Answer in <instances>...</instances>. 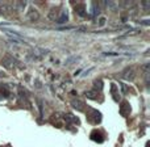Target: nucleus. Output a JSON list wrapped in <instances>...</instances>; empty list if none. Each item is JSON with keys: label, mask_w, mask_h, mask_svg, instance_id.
<instances>
[{"label": "nucleus", "mask_w": 150, "mask_h": 147, "mask_svg": "<svg viewBox=\"0 0 150 147\" xmlns=\"http://www.w3.org/2000/svg\"><path fill=\"white\" fill-rule=\"evenodd\" d=\"M87 121H90L91 124H99L101 121V114L99 110L92 108L87 109Z\"/></svg>", "instance_id": "obj_1"}, {"label": "nucleus", "mask_w": 150, "mask_h": 147, "mask_svg": "<svg viewBox=\"0 0 150 147\" xmlns=\"http://www.w3.org/2000/svg\"><path fill=\"white\" fill-rule=\"evenodd\" d=\"M1 65L4 66L5 68H8V70H12V68L16 67V65H17V60H16L15 58L12 57V55H5V57L1 59Z\"/></svg>", "instance_id": "obj_2"}, {"label": "nucleus", "mask_w": 150, "mask_h": 147, "mask_svg": "<svg viewBox=\"0 0 150 147\" xmlns=\"http://www.w3.org/2000/svg\"><path fill=\"white\" fill-rule=\"evenodd\" d=\"M136 75H137V72H136V68L134 67H128V68H125L124 72H122V77H124L125 80L132 82V80H134Z\"/></svg>", "instance_id": "obj_3"}, {"label": "nucleus", "mask_w": 150, "mask_h": 147, "mask_svg": "<svg viewBox=\"0 0 150 147\" xmlns=\"http://www.w3.org/2000/svg\"><path fill=\"white\" fill-rule=\"evenodd\" d=\"M26 18H28L29 21H38L40 20V13L36 9V8H29L28 11H26Z\"/></svg>", "instance_id": "obj_4"}, {"label": "nucleus", "mask_w": 150, "mask_h": 147, "mask_svg": "<svg viewBox=\"0 0 150 147\" xmlns=\"http://www.w3.org/2000/svg\"><path fill=\"white\" fill-rule=\"evenodd\" d=\"M69 21V13H67V9L65 8H61L59 11V15H58V18H57V23L58 24H65Z\"/></svg>", "instance_id": "obj_5"}, {"label": "nucleus", "mask_w": 150, "mask_h": 147, "mask_svg": "<svg viewBox=\"0 0 150 147\" xmlns=\"http://www.w3.org/2000/svg\"><path fill=\"white\" fill-rule=\"evenodd\" d=\"M120 113L122 114V116H128V114L130 113V105L129 103H127V101H122L121 104H120Z\"/></svg>", "instance_id": "obj_6"}, {"label": "nucleus", "mask_w": 150, "mask_h": 147, "mask_svg": "<svg viewBox=\"0 0 150 147\" xmlns=\"http://www.w3.org/2000/svg\"><path fill=\"white\" fill-rule=\"evenodd\" d=\"M59 11H61V8H52V9L49 11V13H47V18H49L50 21H57Z\"/></svg>", "instance_id": "obj_7"}, {"label": "nucleus", "mask_w": 150, "mask_h": 147, "mask_svg": "<svg viewBox=\"0 0 150 147\" xmlns=\"http://www.w3.org/2000/svg\"><path fill=\"white\" fill-rule=\"evenodd\" d=\"M5 34H7V36L9 37L12 41H16V42H21V41H23V37L18 36V34H16V33H12L11 30H5Z\"/></svg>", "instance_id": "obj_8"}, {"label": "nucleus", "mask_w": 150, "mask_h": 147, "mask_svg": "<svg viewBox=\"0 0 150 147\" xmlns=\"http://www.w3.org/2000/svg\"><path fill=\"white\" fill-rule=\"evenodd\" d=\"M73 106L79 112L84 110V104H83V101H80V100H74L73 101Z\"/></svg>", "instance_id": "obj_9"}, {"label": "nucleus", "mask_w": 150, "mask_h": 147, "mask_svg": "<svg viewBox=\"0 0 150 147\" xmlns=\"http://www.w3.org/2000/svg\"><path fill=\"white\" fill-rule=\"evenodd\" d=\"M101 89H103V82L101 80H95L93 82V91L98 92V91H101Z\"/></svg>", "instance_id": "obj_10"}, {"label": "nucleus", "mask_w": 150, "mask_h": 147, "mask_svg": "<svg viewBox=\"0 0 150 147\" xmlns=\"http://www.w3.org/2000/svg\"><path fill=\"white\" fill-rule=\"evenodd\" d=\"M86 97L91 98V100H96L98 98V92L96 91H88V92H86Z\"/></svg>", "instance_id": "obj_11"}, {"label": "nucleus", "mask_w": 150, "mask_h": 147, "mask_svg": "<svg viewBox=\"0 0 150 147\" xmlns=\"http://www.w3.org/2000/svg\"><path fill=\"white\" fill-rule=\"evenodd\" d=\"M105 5L111 8V11H116V9H117V5H119V3H117V1H107Z\"/></svg>", "instance_id": "obj_12"}, {"label": "nucleus", "mask_w": 150, "mask_h": 147, "mask_svg": "<svg viewBox=\"0 0 150 147\" xmlns=\"http://www.w3.org/2000/svg\"><path fill=\"white\" fill-rule=\"evenodd\" d=\"M15 5L17 7L16 8L17 11H23L24 8H25V5H26V1H15Z\"/></svg>", "instance_id": "obj_13"}, {"label": "nucleus", "mask_w": 150, "mask_h": 147, "mask_svg": "<svg viewBox=\"0 0 150 147\" xmlns=\"http://www.w3.org/2000/svg\"><path fill=\"white\" fill-rule=\"evenodd\" d=\"M138 33H141V30H138V29H133L132 32H128L125 36H136V34H138Z\"/></svg>", "instance_id": "obj_14"}, {"label": "nucleus", "mask_w": 150, "mask_h": 147, "mask_svg": "<svg viewBox=\"0 0 150 147\" xmlns=\"http://www.w3.org/2000/svg\"><path fill=\"white\" fill-rule=\"evenodd\" d=\"M105 20H107V18H105V17H100V18H99V21H98V25H99V26H103V25H104V24H105V23H107V21H105Z\"/></svg>", "instance_id": "obj_15"}, {"label": "nucleus", "mask_w": 150, "mask_h": 147, "mask_svg": "<svg viewBox=\"0 0 150 147\" xmlns=\"http://www.w3.org/2000/svg\"><path fill=\"white\" fill-rule=\"evenodd\" d=\"M141 5L145 8V11H148L149 7H150V1H141Z\"/></svg>", "instance_id": "obj_16"}, {"label": "nucleus", "mask_w": 150, "mask_h": 147, "mask_svg": "<svg viewBox=\"0 0 150 147\" xmlns=\"http://www.w3.org/2000/svg\"><path fill=\"white\" fill-rule=\"evenodd\" d=\"M0 92H3V88L1 87H0Z\"/></svg>", "instance_id": "obj_17"}, {"label": "nucleus", "mask_w": 150, "mask_h": 147, "mask_svg": "<svg viewBox=\"0 0 150 147\" xmlns=\"http://www.w3.org/2000/svg\"><path fill=\"white\" fill-rule=\"evenodd\" d=\"M146 147H149V142H148V143H146Z\"/></svg>", "instance_id": "obj_18"}, {"label": "nucleus", "mask_w": 150, "mask_h": 147, "mask_svg": "<svg viewBox=\"0 0 150 147\" xmlns=\"http://www.w3.org/2000/svg\"><path fill=\"white\" fill-rule=\"evenodd\" d=\"M4 147H9V146H4Z\"/></svg>", "instance_id": "obj_19"}]
</instances>
